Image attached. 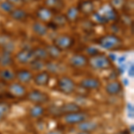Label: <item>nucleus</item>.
<instances>
[{
	"label": "nucleus",
	"mask_w": 134,
	"mask_h": 134,
	"mask_svg": "<svg viewBox=\"0 0 134 134\" xmlns=\"http://www.w3.org/2000/svg\"><path fill=\"white\" fill-rule=\"evenodd\" d=\"M11 112V105L8 103L0 102V122H4Z\"/></svg>",
	"instance_id": "c756f323"
},
{
	"label": "nucleus",
	"mask_w": 134,
	"mask_h": 134,
	"mask_svg": "<svg viewBox=\"0 0 134 134\" xmlns=\"http://www.w3.org/2000/svg\"><path fill=\"white\" fill-rule=\"evenodd\" d=\"M32 54H33L34 59H40L45 61V60L48 58V55H47L45 47H35V48L32 49Z\"/></svg>",
	"instance_id": "c85d7f7f"
},
{
	"label": "nucleus",
	"mask_w": 134,
	"mask_h": 134,
	"mask_svg": "<svg viewBox=\"0 0 134 134\" xmlns=\"http://www.w3.org/2000/svg\"><path fill=\"white\" fill-rule=\"evenodd\" d=\"M6 1H8L10 4H12L14 7H20L21 5H23V2L21 0H6Z\"/></svg>",
	"instance_id": "e433bc0d"
},
{
	"label": "nucleus",
	"mask_w": 134,
	"mask_h": 134,
	"mask_svg": "<svg viewBox=\"0 0 134 134\" xmlns=\"http://www.w3.org/2000/svg\"><path fill=\"white\" fill-rule=\"evenodd\" d=\"M105 90L109 96H116L122 90V84L118 81H112L107 83Z\"/></svg>",
	"instance_id": "dca6fc26"
},
{
	"label": "nucleus",
	"mask_w": 134,
	"mask_h": 134,
	"mask_svg": "<svg viewBox=\"0 0 134 134\" xmlns=\"http://www.w3.org/2000/svg\"><path fill=\"white\" fill-rule=\"evenodd\" d=\"M98 12L102 14V16L105 19V21H107V23L116 21V19H117V17H118L116 10H114L110 5H104L100 9V11H98Z\"/></svg>",
	"instance_id": "4468645a"
},
{
	"label": "nucleus",
	"mask_w": 134,
	"mask_h": 134,
	"mask_svg": "<svg viewBox=\"0 0 134 134\" xmlns=\"http://www.w3.org/2000/svg\"><path fill=\"white\" fill-rule=\"evenodd\" d=\"M69 64L75 69H82L88 65V58L83 54H74L69 59Z\"/></svg>",
	"instance_id": "6e6552de"
},
{
	"label": "nucleus",
	"mask_w": 134,
	"mask_h": 134,
	"mask_svg": "<svg viewBox=\"0 0 134 134\" xmlns=\"http://www.w3.org/2000/svg\"><path fill=\"white\" fill-rule=\"evenodd\" d=\"M51 74L47 71H41L38 72L33 77V82L38 87H47L50 82Z\"/></svg>",
	"instance_id": "9d476101"
},
{
	"label": "nucleus",
	"mask_w": 134,
	"mask_h": 134,
	"mask_svg": "<svg viewBox=\"0 0 134 134\" xmlns=\"http://www.w3.org/2000/svg\"><path fill=\"white\" fill-rule=\"evenodd\" d=\"M133 127H134V125H133V124H131V126H130V132L133 133Z\"/></svg>",
	"instance_id": "a19ab883"
},
{
	"label": "nucleus",
	"mask_w": 134,
	"mask_h": 134,
	"mask_svg": "<svg viewBox=\"0 0 134 134\" xmlns=\"http://www.w3.org/2000/svg\"><path fill=\"white\" fill-rule=\"evenodd\" d=\"M47 134H64L62 131H60V130H52V131H48Z\"/></svg>",
	"instance_id": "58836bf2"
},
{
	"label": "nucleus",
	"mask_w": 134,
	"mask_h": 134,
	"mask_svg": "<svg viewBox=\"0 0 134 134\" xmlns=\"http://www.w3.org/2000/svg\"><path fill=\"white\" fill-rule=\"evenodd\" d=\"M88 65L94 70L105 71L111 68L113 64H112V61L107 55L99 53L88 59Z\"/></svg>",
	"instance_id": "f03ea898"
},
{
	"label": "nucleus",
	"mask_w": 134,
	"mask_h": 134,
	"mask_svg": "<svg viewBox=\"0 0 134 134\" xmlns=\"http://www.w3.org/2000/svg\"><path fill=\"white\" fill-rule=\"evenodd\" d=\"M0 80L4 82H12L15 80V72L9 68L0 70Z\"/></svg>",
	"instance_id": "5701e85b"
},
{
	"label": "nucleus",
	"mask_w": 134,
	"mask_h": 134,
	"mask_svg": "<svg viewBox=\"0 0 134 134\" xmlns=\"http://www.w3.org/2000/svg\"><path fill=\"white\" fill-rule=\"evenodd\" d=\"M78 130L81 131H87V132H93V131H97L98 128V124L95 121L91 120H85L83 122H80L77 124Z\"/></svg>",
	"instance_id": "f3484780"
},
{
	"label": "nucleus",
	"mask_w": 134,
	"mask_h": 134,
	"mask_svg": "<svg viewBox=\"0 0 134 134\" xmlns=\"http://www.w3.org/2000/svg\"><path fill=\"white\" fill-rule=\"evenodd\" d=\"M128 75H129V77H131V78L134 76V66H133V64H131V65H130V68H129V70H128Z\"/></svg>",
	"instance_id": "4c0bfd02"
},
{
	"label": "nucleus",
	"mask_w": 134,
	"mask_h": 134,
	"mask_svg": "<svg viewBox=\"0 0 134 134\" xmlns=\"http://www.w3.org/2000/svg\"><path fill=\"white\" fill-rule=\"evenodd\" d=\"M46 48V51L47 53V55H48V57L52 58V59L55 60L57 59L58 57L61 55V50H60L59 48H58L57 47H55L54 44L52 45H47V46L45 47Z\"/></svg>",
	"instance_id": "bb28decb"
},
{
	"label": "nucleus",
	"mask_w": 134,
	"mask_h": 134,
	"mask_svg": "<svg viewBox=\"0 0 134 134\" xmlns=\"http://www.w3.org/2000/svg\"><path fill=\"white\" fill-rule=\"evenodd\" d=\"M45 67L47 68V72H48L50 74H57V73L61 72L62 67L60 64L54 61H48L46 63Z\"/></svg>",
	"instance_id": "cd10ccee"
},
{
	"label": "nucleus",
	"mask_w": 134,
	"mask_h": 134,
	"mask_svg": "<svg viewBox=\"0 0 134 134\" xmlns=\"http://www.w3.org/2000/svg\"><path fill=\"white\" fill-rule=\"evenodd\" d=\"M79 111H81V107L78 104L73 102L64 103L63 104L61 107H59L57 108V113L59 114H63V115L67 114L74 113V112H79Z\"/></svg>",
	"instance_id": "2eb2a0df"
},
{
	"label": "nucleus",
	"mask_w": 134,
	"mask_h": 134,
	"mask_svg": "<svg viewBox=\"0 0 134 134\" xmlns=\"http://www.w3.org/2000/svg\"><path fill=\"white\" fill-rule=\"evenodd\" d=\"M14 6L12 5V4H10L8 1H6V0H5V1H2L0 2V9H1L3 12L6 13V14H11L12 13V11L14 9Z\"/></svg>",
	"instance_id": "2f4dec72"
},
{
	"label": "nucleus",
	"mask_w": 134,
	"mask_h": 134,
	"mask_svg": "<svg viewBox=\"0 0 134 134\" xmlns=\"http://www.w3.org/2000/svg\"><path fill=\"white\" fill-rule=\"evenodd\" d=\"M29 64L31 65V68L33 71H37V72H41L43 69L45 68V64H46V62L43 61V60H40V59H33Z\"/></svg>",
	"instance_id": "7c9ffc66"
},
{
	"label": "nucleus",
	"mask_w": 134,
	"mask_h": 134,
	"mask_svg": "<svg viewBox=\"0 0 134 134\" xmlns=\"http://www.w3.org/2000/svg\"><path fill=\"white\" fill-rule=\"evenodd\" d=\"M33 73L27 69H21L15 72V79L21 84H29L33 80Z\"/></svg>",
	"instance_id": "ddd939ff"
},
{
	"label": "nucleus",
	"mask_w": 134,
	"mask_h": 134,
	"mask_svg": "<svg viewBox=\"0 0 134 134\" xmlns=\"http://www.w3.org/2000/svg\"><path fill=\"white\" fill-rule=\"evenodd\" d=\"M87 53L88 54L90 55H91V57H94V55H98V54H99L100 52H99V50L98 48H96V47H88L87 49Z\"/></svg>",
	"instance_id": "f704fd0d"
},
{
	"label": "nucleus",
	"mask_w": 134,
	"mask_h": 134,
	"mask_svg": "<svg viewBox=\"0 0 134 134\" xmlns=\"http://www.w3.org/2000/svg\"><path fill=\"white\" fill-rule=\"evenodd\" d=\"M10 16H11V18L14 19V21H25L28 19L29 14H28V13L26 12L24 9H23V8L15 7L10 14Z\"/></svg>",
	"instance_id": "6ab92c4d"
},
{
	"label": "nucleus",
	"mask_w": 134,
	"mask_h": 134,
	"mask_svg": "<svg viewBox=\"0 0 134 134\" xmlns=\"http://www.w3.org/2000/svg\"><path fill=\"white\" fill-rule=\"evenodd\" d=\"M93 18H94V20L98 23H99V24H105V23H107L105 19L102 16V14H101L98 11H97V12H95L94 14H93Z\"/></svg>",
	"instance_id": "72a5a7b5"
},
{
	"label": "nucleus",
	"mask_w": 134,
	"mask_h": 134,
	"mask_svg": "<svg viewBox=\"0 0 134 134\" xmlns=\"http://www.w3.org/2000/svg\"><path fill=\"white\" fill-rule=\"evenodd\" d=\"M44 6L51 11H61L64 8V0H45Z\"/></svg>",
	"instance_id": "4be33fe9"
},
{
	"label": "nucleus",
	"mask_w": 134,
	"mask_h": 134,
	"mask_svg": "<svg viewBox=\"0 0 134 134\" xmlns=\"http://www.w3.org/2000/svg\"><path fill=\"white\" fill-rule=\"evenodd\" d=\"M126 0H111L110 1V5L114 8V10H120L125 5Z\"/></svg>",
	"instance_id": "473e14b6"
},
{
	"label": "nucleus",
	"mask_w": 134,
	"mask_h": 134,
	"mask_svg": "<svg viewBox=\"0 0 134 134\" xmlns=\"http://www.w3.org/2000/svg\"><path fill=\"white\" fill-rule=\"evenodd\" d=\"M7 91L14 98H23L27 94L25 86L18 81L10 82L9 85L7 86Z\"/></svg>",
	"instance_id": "0eeeda50"
},
{
	"label": "nucleus",
	"mask_w": 134,
	"mask_h": 134,
	"mask_svg": "<svg viewBox=\"0 0 134 134\" xmlns=\"http://www.w3.org/2000/svg\"><path fill=\"white\" fill-rule=\"evenodd\" d=\"M57 88L64 95H72L76 90V83L71 77L62 75L57 80Z\"/></svg>",
	"instance_id": "7ed1b4c3"
},
{
	"label": "nucleus",
	"mask_w": 134,
	"mask_h": 134,
	"mask_svg": "<svg viewBox=\"0 0 134 134\" xmlns=\"http://www.w3.org/2000/svg\"><path fill=\"white\" fill-rule=\"evenodd\" d=\"M79 9L80 13L86 14V15H90V14H93L96 11H95V5L92 1L90 0H84L80 3L79 6H77Z\"/></svg>",
	"instance_id": "a211bd4d"
},
{
	"label": "nucleus",
	"mask_w": 134,
	"mask_h": 134,
	"mask_svg": "<svg viewBox=\"0 0 134 134\" xmlns=\"http://www.w3.org/2000/svg\"><path fill=\"white\" fill-rule=\"evenodd\" d=\"M36 16L41 23H48L54 16V12L46 6H40L36 11Z\"/></svg>",
	"instance_id": "9b49d317"
},
{
	"label": "nucleus",
	"mask_w": 134,
	"mask_h": 134,
	"mask_svg": "<svg viewBox=\"0 0 134 134\" xmlns=\"http://www.w3.org/2000/svg\"><path fill=\"white\" fill-rule=\"evenodd\" d=\"M67 23H68V21L66 19L65 14H57L55 16H53L48 24H52V27L54 29H58V28L64 27Z\"/></svg>",
	"instance_id": "aec40b11"
},
{
	"label": "nucleus",
	"mask_w": 134,
	"mask_h": 134,
	"mask_svg": "<svg viewBox=\"0 0 134 134\" xmlns=\"http://www.w3.org/2000/svg\"><path fill=\"white\" fill-rule=\"evenodd\" d=\"M54 45L57 47L61 51L67 50L74 45V38L66 34H61L54 40Z\"/></svg>",
	"instance_id": "39448f33"
},
{
	"label": "nucleus",
	"mask_w": 134,
	"mask_h": 134,
	"mask_svg": "<svg viewBox=\"0 0 134 134\" xmlns=\"http://www.w3.org/2000/svg\"><path fill=\"white\" fill-rule=\"evenodd\" d=\"M114 134H125V133L122 132V131H119V132H116V133H114Z\"/></svg>",
	"instance_id": "37998d69"
},
{
	"label": "nucleus",
	"mask_w": 134,
	"mask_h": 134,
	"mask_svg": "<svg viewBox=\"0 0 134 134\" xmlns=\"http://www.w3.org/2000/svg\"><path fill=\"white\" fill-rule=\"evenodd\" d=\"M80 87L86 90H97L101 87V82L98 78L87 77L80 81Z\"/></svg>",
	"instance_id": "1a4fd4ad"
},
{
	"label": "nucleus",
	"mask_w": 134,
	"mask_h": 134,
	"mask_svg": "<svg viewBox=\"0 0 134 134\" xmlns=\"http://www.w3.org/2000/svg\"><path fill=\"white\" fill-rule=\"evenodd\" d=\"M32 31L36 34V35L40 37H44L46 36L48 32V27L47 24L41 23V21H35L33 23V24L31 26Z\"/></svg>",
	"instance_id": "412c9836"
},
{
	"label": "nucleus",
	"mask_w": 134,
	"mask_h": 134,
	"mask_svg": "<svg viewBox=\"0 0 134 134\" xmlns=\"http://www.w3.org/2000/svg\"><path fill=\"white\" fill-rule=\"evenodd\" d=\"M21 1H23V4H24V3H31V2L34 1V0H21Z\"/></svg>",
	"instance_id": "79ce46f5"
},
{
	"label": "nucleus",
	"mask_w": 134,
	"mask_h": 134,
	"mask_svg": "<svg viewBox=\"0 0 134 134\" xmlns=\"http://www.w3.org/2000/svg\"><path fill=\"white\" fill-rule=\"evenodd\" d=\"M27 99L33 105H44L49 102L50 97L47 93L41 91L40 90H33L28 94H26Z\"/></svg>",
	"instance_id": "20e7f679"
},
{
	"label": "nucleus",
	"mask_w": 134,
	"mask_h": 134,
	"mask_svg": "<svg viewBox=\"0 0 134 134\" xmlns=\"http://www.w3.org/2000/svg\"><path fill=\"white\" fill-rule=\"evenodd\" d=\"M14 63V60L11 52L3 51L2 54H0V65L5 67V68H7V67L13 65Z\"/></svg>",
	"instance_id": "b1692460"
},
{
	"label": "nucleus",
	"mask_w": 134,
	"mask_h": 134,
	"mask_svg": "<svg viewBox=\"0 0 134 134\" xmlns=\"http://www.w3.org/2000/svg\"><path fill=\"white\" fill-rule=\"evenodd\" d=\"M76 134H92L91 132H87V131H79L78 132H76Z\"/></svg>",
	"instance_id": "ea45409f"
},
{
	"label": "nucleus",
	"mask_w": 134,
	"mask_h": 134,
	"mask_svg": "<svg viewBox=\"0 0 134 134\" xmlns=\"http://www.w3.org/2000/svg\"><path fill=\"white\" fill-rule=\"evenodd\" d=\"M127 113H128V116L130 119L133 118L134 111H133V105L131 103L127 104Z\"/></svg>",
	"instance_id": "c9c22d12"
},
{
	"label": "nucleus",
	"mask_w": 134,
	"mask_h": 134,
	"mask_svg": "<svg viewBox=\"0 0 134 134\" xmlns=\"http://www.w3.org/2000/svg\"><path fill=\"white\" fill-rule=\"evenodd\" d=\"M80 14L81 13H80L77 6H71L70 8H68L65 14L68 23H75L79 19Z\"/></svg>",
	"instance_id": "a878e982"
},
{
	"label": "nucleus",
	"mask_w": 134,
	"mask_h": 134,
	"mask_svg": "<svg viewBox=\"0 0 134 134\" xmlns=\"http://www.w3.org/2000/svg\"><path fill=\"white\" fill-rule=\"evenodd\" d=\"M45 111H46V109H45V107L42 105H33L30 108L29 114L31 118L38 119L44 115Z\"/></svg>",
	"instance_id": "393cba45"
},
{
	"label": "nucleus",
	"mask_w": 134,
	"mask_h": 134,
	"mask_svg": "<svg viewBox=\"0 0 134 134\" xmlns=\"http://www.w3.org/2000/svg\"><path fill=\"white\" fill-rule=\"evenodd\" d=\"M64 122L69 125L79 124L80 122L88 119V114L82 111L74 112V113L67 114L64 115Z\"/></svg>",
	"instance_id": "423d86ee"
},
{
	"label": "nucleus",
	"mask_w": 134,
	"mask_h": 134,
	"mask_svg": "<svg viewBox=\"0 0 134 134\" xmlns=\"http://www.w3.org/2000/svg\"><path fill=\"white\" fill-rule=\"evenodd\" d=\"M98 44L105 50L114 51L119 50L124 46L122 38L115 34H105L99 38Z\"/></svg>",
	"instance_id": "f257e3e1"
},
{
	"label": "nucleus",
	"mask_w": 134,
	"mask_h": 134,
	"mask_svg": "<svg viewBox=\"0 0 134 134\" xmlns=\"http://www.w3.org/2000/svg\"><path fill=\"white\" fill-rule=\"evenodd\" d=\"M34 59L32 49H21L16 54V61L21 64H28Z\"/></svg>",
	"instance_id": "f8f14e48"
}]
</instances>
